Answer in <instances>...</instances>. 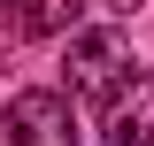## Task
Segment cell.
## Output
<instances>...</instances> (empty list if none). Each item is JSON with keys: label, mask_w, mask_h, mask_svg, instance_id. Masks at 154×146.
<instances>
[{"label": "cell", "mask_w": 154, "mask_h": 146, "mask_svg": "<svg viewBox=\"0 0 154 146\" xmlns=\"http://www.w3.org/2000/svg\"><path fill=\"white\" fill-rule=\"evenodd\" d=\"M62 69H69V100H116V85L131 77V46L123 31H77Z\"/></svg>", "instance_id": "1"}, {"label": "cell", "mask_w": 154, "mask_h": 146, "mask_svg": "<svg viewBox=\"0 0 154 146\" xmlns=\"http://www.w3.org/2000/svg\"><path fill=\"white\" fill-rule=\"evenodd\" d=\"M8 146H77V108L69 92L54 85H31L8 100Z\"/></svg>", "instance_id": "2"}, {"label": "cell", "mask_w": 154, "mask_h": 146, "mask_svg": "<svg viewBox=\"0 0 154 146\" xmlns=\"http://www.w3.org/2000/svg\"><path fill=\"white\" fill-rule=\"evenodd\" d=\"M100 138L108 146H154V69H131L116 85L108 115H100Z\"/></svg>", "instance_id": "3"}, {"label": "cell", "mask_w": 154, "mask_h": 146, "mask_svg": "<svg viewBox=\"0 0 154 146\" xmlns=\"http://www.w3.org/2000/svg\"><path fill=\"white\" fill-rule=\"evenodd\" d=\"M77 16H85V0H23L8 31H16V38H62V31H69L77 38Z\"/></svg>", "instance_id": "4"}, {"label": "cell", "mask_w": 154, "mask_h": 146, "mask_svg": "<svg viewBox=\"0 0 154 146\" xmlns=\"http://www.w3.org/2000/svg\"><path fill=\"white\" fill-rule=\"evenodd\" d=\"M0 8H23V0H0Z\"/></svg>", "instance_id": "5"}]
</instances>
